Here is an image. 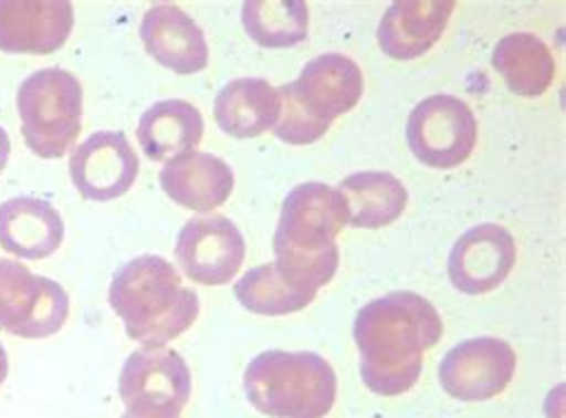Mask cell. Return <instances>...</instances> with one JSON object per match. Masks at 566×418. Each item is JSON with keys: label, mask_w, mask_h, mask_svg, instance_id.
Instances as JSON below:
<instances>
[{"label": "cell", "mask_w": 566, "mask_h": 418, "mask_svg": "<svg viewBox=\"0 0 566 418\" xmlns=\"http://www.w3.org/2000/svg\"><path fill=\"white\" fill-rule=\"evenodd\" d=\"M160 187L177 206L211 213L232 197L234 173L213 154L191 151L166 163L160 170Z\"/></svg>", "instance_id": "obj_17"}, {"label": "cell", "mask_w": 566, "mask_h": 418, "mask_svg": "<svg viewBox=\"0 0 566 418\" xmlns=\"http://www.w3.org/2000/svg\"><path fill=\"white\" fill-rule=\"evenodd\" d=\"M8 158H10V137H8V132L0 127V175H3V170L8 166Z\"/></svg>", "instance_id": "obj_25"}, {"label": "cell", "mask_w": 566, "mask_h": 418, "mask_svg": "<svg viewBox=\"0 0 566 418\" xmlns=\"http://www.w3.org/2000/svg\"><path fill=\"white\" fill-rule=\"evenodd\" d=\"M74 27L67 0H0V51L51 55L61 51Z\"/></svg>", "instance_id": "obj_14"}, {"label": "cell", "mask_w": 566, "mask_h": 418, "mask_svg": "<svg viewBox=\"0 0 566 418\" xmlns=\"http://www.w3.org/2000/svg\"><path fill=\"white\" fill-rule=\"evenodd\" d=\"M108 302L125 323L127 337L144 347H166L199 318V294L185 285L170 261L151 253L115 273Z\"/></svg>", "instance_id": "obj_3"}, {"label": "cell", "mask_w": 566, "mask_h": 418, "mask_svg": "<svg viewBox=\"0 0 566 418\" xmlns=\"http://www.w3.org/2000/svg\"><path fill=\"white\" fill-rule=\"evenodd\" d=\"M242 22L263 49H292L308 39V8L302 0H251L242 6Z\"/></svg>", "instance_id": "obj_24"}, {"label": "cell", "mask_w": 566, "mask_h": 418, "mask_svg": "<svg viewBox=\"0 0 566 418\" xmlns=\"http://www.w3.org/2000/svg\"><path fill=\"white\" fill-rule=\"evenodd\" d=\"M493 67L510 92L524 98L543 96L557 74L555 55L547 43L528 32L502 36L493 53Z\"/></svg>", "instance_id": "obj_21"}, {"label": "cell", "mask_w": 566, "mask_h": 418, "mask_svg": "<svg viewBox=\"0 0 566 418\" xmlns=\"http://www.w3.org/2000/svg\"><path fill=\"white\" fill-rule=\"evenodd\" d=\"M8 368H10V364H8V352H6L3 345H0V385H3L6 378H8Z\"/></svg>", "instance_id": "obj_26"}, {"label": "cell", "mask_w": 566, "mask_h": 418, "mask_svg": "<svg viewBox=\"0 0 566 418\" xmlns=\"http://www.w3.org/2000/svg\"><path fill=\"white\" fill-rule=\"evenodd\" d=\"M70 296L51 278H41L20 261L0 259V331L24 339H46L63 331Z\"/></svg>", "instance_id": "obj_8"}, {"label": "cell", "mask_w": 566, "mask_h": 418, "mask_svg": "<svg viewBox=\"0 0 566 418\" xmlns=\"http://www.w3.org/2000/svg\"><path fill=\"white\" fill-rule=\"evenodd\" d=\"M479 139V123L464 101L438 94L421 101L409 115L407 144L423 166L452 170L467 163Z\"/></svg>", "instance_id": "obj_9"}, {"label": "cell", "mask_w": 566, "mask_h": 418, "mask_svg": "<svg viewBox=\"0 0 566 418\" xmlns=\"http://www.w3.org/2000/svg\"><path fill=\"white\" fill-rule=\"evenodd\" d=\"M244 393L271 418H325L337 399V376L316 352L268 349L249 362Z\"/></svg>", "instance_id": "obj_5"}, {"label": "cell", "mask_w": 566, "mask_h": 418, "mask_svg": "<svg viewBox=\"0 0 566 418\" xmlns=\"http://www.w3.org/2000/svg\"><path fill=\"white\" fill-rule=\"evenodd\" d=\"M277 92L282 98L277 139L306 146L318 142L339 115L356 108L364 94V72L347 55L325 53L306 63L296 82L277 86Z\"/></svg>", "instance_id": "obj_4"}, {"label": "cell", "mask_w": 566, "mask_h": 418, "mask_svg": "<svg viewBox=\"0 0 566 418\" xmlns=\"http://www.w3.org/2000/svg\"><path fill=\"white\" fill-rule=\"evenodd\" d=\"M244 257V234L226 216L189 220L175 244V259L182 275L206 288L228 285L240 273Z\"/></svg>", "instance_id": "obj_11"}, {"label": "cell", "mask_w": 566, "mask_h": 418, "mask_svg": "<svg viewBox=\"0 0 566 418\" xmlns=\"http://www.w3.org/2000/svg\"><path fill=\"white\" fill-rule=\"evenodd\" d=\"M120 399L132 418H180L191 399V370L168 347H139L120 373Z\"/></svg>", "instance_id": "obj_7"}, {"label": "cell", "mask_w": 566, "mask_h": 418, "mask_svg": "<svg viewBox=\"0 0 566 418\" xmlns=\"http://www.w3.org/2000/svg\"><path fill=\"white\" fill-rule=\"evenodd\" d=\"M139 34L146 53L175 74H197L208 65V43L201 27L180 6L148 8Z\"/></svg>", "instance_id": "obj_15"}, {"label": "cell", "mask_w": 566, "mask_h": 418, "mask_svg": "<svg viewBox=\"0 0 566 418\" xmlns=\"http://www.w3.org/2000/svg\"><path fill=\"white\" fill-rule=\"evenodd\" d=\"M349 222L347 199L337 187L306 182L294 187L273 237L275 265L292 285L318 292L337 273V234Z\"/></svg>", "instance_id": "obj_2"}, {"label": "cell", "mask_w": 566, "mask_h": 418, "mask_svg": "<svg viewBox=\"0 0 566 418\" xmlns=\"http://www.w3.org/2000/svg\"><path fill=\"white\" fill-rule=\"evenodd\" d=\"M216 123L234 139H256L277 125L282 98L277 86L259 77L232 80L216 96Z\"/></svg>", "instance_id": "obj_19"}, {"label": "cell", "mask_w": 566, "mask_h": 418, "mask_svg": "<svg viewBox=\"0 0 566 418\" xmlns=\"http://www.w3.org/2000/svg\"><path fill=\"white\" fill-rule=\"evenodd\" d=\"M137 139L146 158L156 163L175 160L197 151L203 139V115L182 98L154 103L139 119Z\"/></svg>", "instance_id": "obj_20"}, {"label": "cell", "mask_w": 566, "mask_h": 418, "mask_svg": "<svg viewBox=\"0 0 566 418\" xmlns=\"http://www.w3.org/2000/svg\"><path fill=\"white\" fill-rule=\"evenodd\" d=\"M337 189L347 199L349 222L364 230L392 226L409 203V194L401 179L380 170L349 175L342 179Z\"/></svg>", "instance_id": "obj_22"}, {"label": "cell", "mask_w": 566, "mask_h": 418, "mask_svg": "<svg viewBox=\"0 0 566 418\" xmlns=\"http://www.w3.org/2000/svg\"><path fill=\"white\" fill-rule=\"evenodd\" d=\"M70 177L86 201H115L137 182L139 156L125 132L103 129L74 148Z\"/></svg>", "instance_id": "obj_12"}, {"label": "cell", "mask_w": 566, "mask_h": 418, "mask_svg": "<svg viewBox=\"0 0 566 418\" xmlns=\"http://www.w3.org/2000/svg\"><path fill=\"white\" fill-rule=\"evenodd\" d=\"M440 337V313L421 294L390 292L364 304L354 318L364 385L380 397L409 393L421 378L426 352Z\"/></svg>", "instance_id": "obj_1"}, {"label": "cell", "mask_w": 566, "mask_h": 418, "mask_svg": "<svg viewBox=\"0 0 566 418\" xmlns=\"http://www.w3.org/2000/svg\"><path fill=\"white\" fill-rule=\"evenodd\" d=\"M65 222L49 201L14 197L0 203V247L18 259L41 261L61 249Z\"/></svg>", "instance_id": "obj_18"}, {"label": "cell", "mask_w": 566, "mask_h": 418, "mask_svg": "<svg viewBox=\"0 0 566 418\" xmlns=\"http://www.w3.org/2000/svg\"><path fill=\"white\" fill-rule=\"evenodd\" d=\"M457 3L452 0H399L382 14L378 43L392 60L426 55L444 34Z\"/></svg>", "instance_id": "obj_16"}, {"label": "cell", "mask_w": 566, "mask_h": 418, "mask_svg": "<svg viewBox=\"0 0 566 418\" xmlns=\"http://www.w3.org/2000/svg\"><path fill=\"white\" fill-rule=\"evenodd\" d=\"M516 373V352L500 337L459 342L442 356L438 378L442 390L459 401H488L502 395Z\"/></svg>", "instance_id": "obj_10"}, {"label": "cell", "mask_w": 566, "mask_h": 418, "mask_svg": "<svg viewBox=\"0 0 566 418\" xmlns=\"http://www.w3.org/2000/svg\"><path fill=\"white\" fill-rule=\"evenodd\" d=\"M318 292L296 288L275 263L251 268L234 285V296L247 311L259 316H287L314 304Z\"/></svg>", "instance_id": "obj_23"}, {"label": "cell", "mask_w": 566, "mask_h": 418, "mask_svg": "<svg viewBox=\"0 0 566 418\" xmlns=\"http://www.w3.org/2000/svg\"><path fill=\"white\" fill-rule=\"evenodd\" d=\"M516 263V242L510 230L495 222L471 228L457 239L447 273L464 294H488L510 278Z\"/></svg>", "instance_id": "obj_13"}, {"label": "cell", "mask_w": 566, "mask_h": 418, "mask_svg": "<svg viewBox=\"0 0 566 418\" xmlns=\"http://www.w3.org/2000/svg\"><path fill=\"white\" fill-rule=\"evenodd\" d=\"M123 418H132V416H129V414H125V416H123Z\"/></svg>", "instance_id": "obj_27"}, {"label": "cell", "mask_w": 566, "mask_h": 418, "mask_svg": "<svg viewBox=\"0 0 566 418\" xmlns=\"http://www.w3.org/2000/svg\"><path fill=\"white\" fill-rule=\"evenodd\" d=\"M84 94L77 74L39 70L20 84L18 113L24 144L39 158H63L82 129Z\"/></svg>", "instance_id": "obj_6"}]
</instances>
